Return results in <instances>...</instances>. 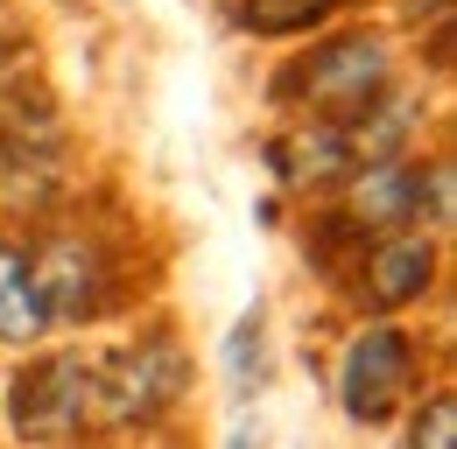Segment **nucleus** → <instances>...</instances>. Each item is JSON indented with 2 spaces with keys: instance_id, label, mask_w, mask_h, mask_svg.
Wrapping results in <instances>:
<instances>
[{
  "instance_id": "39448f33",
  "label": "nucleus",
  "mask_w": 457,
  "mask_h": 449,
  "mask_svg": "<svg viewBox=\"0 0 457 449\" xmlns=\"http://www.w3.org/2000/svg\"><path fill=\"white\" fill-rule=\"evenodd\" d=\"M444 372L429 365V337L415 323L387 316H345V337L331 351V407L352 429H395L408 400L436 387Z\"/></svg>"
},
{
  "instance_id": "f8f14e48",
  "label": "nucleus",
  "mask_w": 457,
  "mask_h": 449,
  "mask_svg": "<svg viewBox=\"0 0 457 449\" xmlns=\"http://www.w3.org/2000/svg\"><path fill=\"white\" fill-rule=\"evenodd\" d=\"M275 372H282V358H275V323H268V302L253 295L226 331H219V387H226V400L246 414L261 393L275 387Z\"/></svg>"
},
{
  "instance_id": "0eeeda50",
  "label": "nucleus",
  "mask_w": 457,
  "mask_h": 449,
  "mask_svg": "<svg viewBox=\"0 0 457 449\" xmlns=\"http://www.w3.org/2000/svg\"><path fill=\"white\" fill-rule=\"evenodd\" d=\"M253 155L268 168V190H275V197H295V204H331L338 183L359 168L345 127H324V119H275V127L253 141Z\"/></svg>"
},
{
  "instance_id": "7ed1b4c3",
  "label": "nucleus",
  "mask_w": 457,
  "mask_h": 449,
  "mask_svg": "<svg viewBox=\"0 0 457 449\" xmlns=\"http://www.w3.org/2000/svg\"><path fill=\"white\" fill-rule=\"evenodd\" d=\"M29 239V260H36V288L50 302V323L63 331H99L141 309V288H134V253L113 239V224L92 218L85 204L78 211H50L43 224H21Z\"/></svg>"
},
{
  "instance_id": "423d86ee",
  "label": "nucleus",
  "mask_w": 457,
  "mask_h": 449,
  "mask_svg": "<svg viewBox=\"0 0 457 449\" xmlns=\"http://www.w3.org/2000/svg\"><path fill=\"white\" fill-rule=\"evenodd\" d=\"M451 288V246L429 232H380L359 246L345 288L331 295L345 316H387V323H415L436 295Z\"/></svg>"
},
{
  "instance_id": "2eb2a0df",
  "label": "nucleus",
  "mask_w": 457,
  "mask_h": 449,
  "mask_svg": "<svg viewBox=\"0 0 457 449\" xmlns=\"http://www.w3.org/2000/svg\"><path fill=\"white\" fill-rule=\"evenodd\" d=\"M212 449H268V429H261V414H232V429L219 436Z\"/></svg>"
},
{
  "instance_id": "ddd939ff",
  "label": "nucleus",
  "mask_w": 457,
  "mask_h": 449,
  "mask_svg": "<svg viewBox=\"0 0 457 449\" xmlns=\"http://www.w3.org/2000/svg\"><path fill=\"white\" fill-rule=\"evenodd\" d=\"M415 232H429L444 246H451V232H457V155L444 141L415 155Z\"/></svg>"
},
{
  "instance_id": "f03ea898",
  "label": "nucleus",
  "mask_w": 457,
  "mask_h": 449,
  "mask_svg": "<svg viewBox=\"0 0 457 449\" xmlns=\"http://www.w3.org/2000/svg\"><path fill=\"white\" fill-rule=\"evenodd\" d=\"M99 393V443H155L197 400V351L176 331V316H141L120 344L92 358Z\"/></svg>"
},
{
  "instance_id": "6e6552de",
  "label": "nucleus",
  "mask_w": 457,
  "mask_h": 449,
  "mask_svg": "<svg viewBox=\"0 0 457 449\" xmlns=\"http://www.w3.org/2000/svg\"><path fill=\"white\" fill-rule=\"evenodd\" d=\"M436 119H444L436 85H429L422 70H408L395 92H380L359 119H345V141H352L359 162H380V155H422L429 134H436Z\"/></svg>"
},
{
  "instance_id": "4468645a",
  "label": "nucleus",
  "mask_w": 457,
  "mask_h": 449,
  "mask_svg": "<svg viewBox=\"0 0 457 449\" xmlns=\"http://www.w3.org/2000/svg\"><path fill=\"white\" fill-rule=\"evenodd\" d=\"M395 449H457V387L436 380L408 400V414L395 421Z\"/></svg>"
},
{
  "instance_id": "9d476101",
  "label": "nucleus",
  "mask_w": 457,
  "mask_h": 449,
  "mask_svg": "<svg viewBox=\"0 0 457 449\" xmlns=\"http://www.w3.org/2000/svg\"><path fill=\"white\" fill-rule=\"evenodd\" d=\"M331 204H338L366 239H380V232H415V155L359 162L338 183V197H331Z\"/></svg>"
},
{
  "instance_id": "f257e3e1",
  "label": "nucleus",
  "mask_w": 457,
  "mask_h": 449,
  "mask_svg": "<svg viewBox=\"0 0 457 449\" xmlns=\"http://www.w3.org/2000/svg\"><path fill=\"white\" fill-rule=\"evenodd\" d=\"M408 70L415 63H408L401 29L380 7H366V14H352L338 29L295 43V50H275L268 78H261V106L275 112V119L345 127V119H359V112L373 106L380 92H395Z\"/></svg>"
},
{
  "instance_id": "dca6fc26",
  "label": "nucleus",
  "mask_w": 457,
  "mask_h": 449,
  "mask_svg": "<svg viewBox=\"0 0 457 449\" xmlns=\"http://www.w3.org/2000/svg\"><path fill=\"white\" fill-rule=\"evenodd\" d=\"M92 449H155V443H92Z\"/></svg>"
},
{
  "instance_id": "1a4fd4ad",
  "label": "nucleus",
  "mask_w": 457,
  "mask_h": 449,
  "mask_svg": "<svg viewBox=\"0 0 457 449\" xmlns=\"http://www.w3.org/2000/svg\"><path fill=\"white\" fill-rule=\"evenodd\" d=\"M366 7L373 0H219V29L253 43V50H295V43L338 29Z\"/></svg>"
},
{
  "instance_id": "9b49d317",
  "label": "nucleus",
  "mask_w": 457,
  "mask_h": 449,
  "mask_svg": "<svg viewBox=\"0 0 457 449\" xmlns=\"http://www.w3.org/2000/svg\"><path fill=\"white\" fill-rule=\"evenodd\" d=\"M50 337H57V323H50V302H43V288H36L29 239H21L14 218H0V351L21 358V351H36V344H50Z\"/></svg>"
},
{
  "instance_id": "20e7f679",
  "label": "nucleus",
  "mask_w": 457,
  "mask_h": 449,
  "mask_svg": "<svg viewBox=\"0 0 457 449\" xmlns=\"http://www.w3.org/2000/svg\"><path fill=\"white\" fill-rule=\"evenodd\" d=\"M99 344H36L0 372V429L14 449H92L99 443V393H92Z\"/></svg>"
}]
</instances>
